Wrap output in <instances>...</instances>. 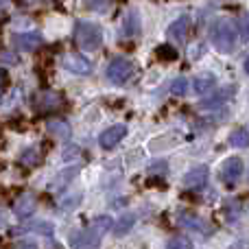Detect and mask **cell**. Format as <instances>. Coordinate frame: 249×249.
<instances>
[{
  "label": "cell",
  "mask_w": 249,
  "mask_h": 249,
  "mask_svg": "<svg viewBox=\"0 0 249 249\" xmlns=\"http://www.w3.org/2000/svg\"><path fill=\"white\" fill-rule=\"evenodd\" d=\"M179 225H184V228H188V230H195V232H210V228L206 225V221L199 219V216L193 214V212H181Z\"/></svg>",
  "instance_id": "obj_14"
},
{
  "label": "cell",
  "mask_w": 249,
  "mask_h": 249,
  "mask_svg": "<svg viewBox=\"0 0 249 249\" xmlns=\"http://www.w3.org/2000/svg\"><path fill=\"white\" fill-rule=\"evenodd\" d=\"M46 129H48V133H53V136H59V138L70 136V124L64 123V121H48Z\"/></svg>",
  "instance_id": "obj_18"
},
{
  "label": "cell",
  "mask_w": 249,
  "mask_h": 249,
  "mask_svg": "<svg viewBox=\"0 0 249 249\" xmlns=\"http://www.w3.org/2000/svg\"><path fill=\"white\" fill-rule=\"evenodd\" d=\"M140 29H142V20H140L138 9H129V11L123 16L121 35L123 37H138V35H140Z\"/></svg>",
  "instance_id": "obj_8"
},
{
  "label": "cell",
  "mask_w": 249,
  "mask_h": 249,
  "mask_svg": "<svg viewBox=\"0 0 249 249\" xmlns=\"http://www.w3.org/2000/svg\"><path fill=\"white\" fill-rule=\"evenodd\" d=\"M136 74V64L129 57H114L107 66V79L116 86H124Z\"/></svg>",
  "instance_id": "obj_4"
},
{
  "label": "cell",
  "mask_w": 249,
  "mask_h": 249,
  "mask_svg": "<svg viewBox=\"0 0 249 249\" xmlns=\"http://www.w3.org/2000/svg\"><path fill=\"white\" fill-rule=\"evenodd\" d=\"M9 4V0H0V9H4Z\"/></svg>",
  "instance_id": "obj_31"
},
{
  "label": "cell",
  "mask_w": 249,
  "mask_h": 249,
  "mask_svg": "<svg viewBox=\"0 0 249 249\" xmlns=\"http://www.w3.org/2000/svg\"><path fill=\"white\" fill-rule=\"evenodd\" d=\"M230 144L236 149H247L249 146V129H236L230 133Z\"/></svg>",
  "instance_id": "obj_16"
},
{
  "label": "cell",
  "mask_w": 249,
  "mask_h": 249,
  "mask_svg": "<svg viewBox=\"0 0 249 249\" xmlns=\"http://www.w3.org/2000/svg\"><path fill=\"white\" fill-rule=\"evenodd\" d=\"M232 88H230V90H225V92H219V94L216 96H212L210 101H201V107L203 109H210V107H216V105H223L225 101H228V96H232Z\"/></svg>",
  "instance_id": "obj_21"
},
{
  "label": "cell",
  "mask_w": 249,
  "mask_h": 249,
  "mask_svg": "<svg viewBox=\"0 0 249 249\" xmlns=\"http://www.w3.org/2000/svg\"><path fill=\"white\" fill-rule=\"evenodd\" d=\"M107 230H112V216H107V214L96 216L86 230L72 234V247L74 249H99L101 238L105 236Z\"/></svg>",
  "instance_id": "obj_1"
},
{
  "label": "cell",
  "mask_w": 249,
  "mask_h": 249,
  "mask_svg": "<svg viewBox=\"0 0 249 249\" xmlns=\"http://www.w3.org/2000/svg\"><path fill=\"white\" fill-rule=\"evenodd\" d=\"M133 223H136V216L133 214H124L121 219L116 221V228H114V232H116V236H123V234L129 232V228H133Z\"/></svg>",
  "instance_id": "obj_20"
},
{
  "label": "cell",
  "mask_w": 249,
  "mask_h": 249,
  "mask_svg": "<svg viewBox=\"0 0 249 249\" xmlns=\"http://www.w3.org/2000/svg\"><path fill=\"white\" fill-rule=\"evenodd\" d=\"M238 33H241L243 42H249V13H243L241 22H238Z\"/></svg>",
  "instance_id": "obj_26"
},
{
  "label": "cell",
  "mask_w": 249,
  "mask_h": 249,
  "mask_svg": "<svg viewBox=\"0 0 249 249\" xmlns=\"http://www.w3.org/2000/svg\"><path fill=\"white\" fill-rule=\"evenodd\" d=\"M208 177H210V171L206 166H195L184 175V186L188 190H199L208 184Z\"/></svg>",
  "instance_id": "obj_10"
},
{
  "label": "cell",
  "mask_w": 249,
  "mask_h": 249,
  "mask_svg": "<svg viewBox=\"0 0 249 249\" xmlns=\"http://www.w3.org/2000/svg\"><path fill=\"white\" fill-rule=\"evenodd\" d=\"M11 44L18 51H37L42 46V35L35 33V31H31V33H13Z\"/></svg>",
  "instance_id": "obj_9"
},
{
  "label": "cell",
  "mask_w": 249,
  "mask_h": 249,
  "mask_svg": "<svg viewBox=\"0 0 249 249\" xmlns=\"http://www.w3.org/2000/svg\"><path fill=\"white\" fill-rule=\"evenodd\" d=\"M155 57H158L160 61H175L177 59V51L173 46H168V44H164V46L155 48Z\"/></svg>",
  "instance_id": "obj_22"
},
{
  "label": "cell",
  "mask_w": 249,
  "mask_h": 249,
  "mask_svg": "<svg viewBox=\"0 0 249 249\" xmlns=\"http://www.w3.org/2000/svg\"><path fill=\"white\" fill-rule=\"evenodd\" d=\"M210 42L219 53L230 55L236 48V24L232 20H228V18L216 20L210 29Z\"/></svg>",
  "instance_id": "obj_2"
},
{
  "label": "cell",
  "mask_w": 249,
  "mask_h": 249,
  "mask_svg": "<svg viewBox=\"0 0 249 249\" xmlns=\"http://www.w3.org/2000/svg\"><path fill=\"white\" fill-rule=\"evenodd\" d=\"M81 199H83V195L77 193V190H74V193H68L59 199V208L61 210H74V208L81 203Z\"/></svg>",
  "instance_id": "obj_19"
},
{
  "label": "cell",
  "mask_w": 249,
  "mask_h": 249,
  "mask_svg": "<svg viewBox=\"0 0 249 249\" xmlns=\"http://www.w3.org/2000/svg\"><path fill=\"white\" fill-rule=\"evenodd\" d=\"M13 249H39V247H37V243H33V241H22V243H18Z\"/></svg>",
  "instance_id": "obj_28"
},
{
  "label": "cell",
  "mask_w": 249,
  "mask_h": 249,
  "mask_svg": "<svg viewBox=\"0 0 249 249\" xmlns=\"http://www.w3.org/2000/svg\"><path fill=\"white\" fill-rule=\"evenodd\" d=\"M214 86H216V79H214V74H210V72L199 74V77L195 79V92H197V94H208L210 90H214Z\"/></svg>",
  "instance_id": "obj_15"
},
{
  "label": "cell",
  "mask_w": 249,
  "mask_h": 249,
  "mask_svg": "<svg viewBox=\"0 0 249 249\" xmlns=\"http://www.w3.org/2000/svg\"><path fill=\"white\" fill-rule=\"evenodd\" d=\"M188 31H190V18L181 16V18H177L175 22H171V26H168V37L175 39L177 44H184L186 37H188Z\"/></svg>",
  "instance_id": "obj_12"
},
{
  "label": "cell",
  "mask_w": 249,
  "mask_h": 249,
  "mask_svg": "<svg viewBox=\"0 0 249 249\" xmlns=\"http://www.w3.org/2000/svg\"><path fill=\"white\" fill-rule=\"evenodd\" d=\"M168 90H171L173 96H184L186 92H188V81H186L184 77H179V79H175V81L171 83V88H168Z\"/></svg>",
  "instance_id": "obj_24"
},
{
  "label": "cell",
  "mask_w": 249,
  "mask_h": 249,
  "mask_svg": "<svg viewBox=\"0 0 249 249\" xmlns=\"http://www.w3.org/2000/svg\"><path fill=\"white\" fill-rule=\"evenodd\" d=\"M61 68L70 70L74 74H90L92 72V61L88 57H83L81 53H66L59 59Z\"/></svg>",
  "instance_id": "obj_5"
},
{
  "label": "cell",
  "mask_w": 249,
  "mask_h": 249,
  "mask_svg": "<svg viewBox=\"0 0 249 249\" xmlns=\"http://www.w3.org/2000/svg\"><path fill=\"white\" fill-rule=\"evenodd\" d=\"M35 208H37V199H35V195H29V193L22 195V197L13 203V212H16V216H20V219H29L35 212Z\"/></svg>",
  "instance_id": "obj_13"
},
{
  "label": "cell",
  "mask_w": 249,
  "mask_h": 249,
  "mask_svg": "<svg viewBox=\"0 0 249 249\" xmlns=\"http://www.w3.org/2000/svg\"><path fill=\"white\" fill-rule=\"evenodd\" d=\"M83 4H86L90 11H99V9H103L105 4H107V0H83Z\"/></svg>",
  "instance_id": "obj_27"
},
{
  "label": "cell",
  "mask_w": 249,
  "mask_h": 249,
  "mask_svg": "<svg viewBox=\"0 0 249 249\" xmlns=\"http://www.w3.org/2000/svg\"><path fill=\"white\" fill-rule=\"evenodd\" d=\"M241 175H243V160L241 158L232 155V158H228L221 164V179H223V184L228 186V188H234V186L238 184V179H241Z\"/></svg>",
  "instance_id": "obj_6"
},
{
  "label": "cell",
  "mask_w": 249,
  "mask_h": 249,
  "mask_svg": "<svg viewBox=\"0 0 249 249\" xmlns=\"http://www.w3.org/2000/svg\"><path fill=\"white\" fill-rule=\"evenodd\" d=\"M4 225H7V212L0 210V228H4Z\"/></svg>",
  "instance_id": "obj_30"
},
{
  "label": "cell",
  "mask_w": 249,
  "mask_h": 249,
  "mask_svg": "<svg viewBox=\"0 0 249 249\" xmlns=\"http://www.w3.org/2000/svg\"><path fill=\"white\" fill-rule=\"evenodd\" d=\"M245 72L249 74V57H247V59H245Z\"/></svg>",
  "instance_id": "obj_32"
},
{
  "label": "cell",
  "mask_w": 249,
  "mask_h": 249,
  "mask_svg": "<svg viewBox=\"0 0 249 249\" xmlns=\"http://www.w3.org/2000/svg\"><path fill=\"white\" fill-rule=\"evenodd\" d=\"M74 42L81 51H96L103 44V29L94 22L79 20L74 26Z\"/></svg>",
  "instance_id": "obj_3"
},
{
  "label": "cell",
  "mask_w": 249,
  "mask_h": 249,
  "mask_svg": "<svg viewBox=\"0 0 249 249\" xmlns=\"http://www.w3.org/2000/svg\"><path fill=\"white\" fill-rule=\"evenodd\" d=\"M39 160H42V153H39L35 146H31V149H24L22 151V155H20V164L22 166H37L39 164Z\"/></svg>",
  "instance_id": "obj_17"
},
{
  "label": "cell",
  "mask_w": 249,
  "mask_h": 249,
  "mask_svg": "<svg viewBox=\"0 0 249 249\" xmlns=\"http://www.w3.org/2000/svg\"><path fill=\"white\" fill-rule=\"evenodd\" d=\"M166 249H193V243H190V238H186V236H175L168 241Z\"/></svg>",
  "instance_id": "obj_25"
},
{
  "label": "cell",
  "mask_w": 249,
  "mask_h": 249,
  "mask_svg": "<svg viewBox=\"0 0 249 249\" xmlns=\"http://www.w3.org/2000/svg\"><path fill=\"white\" fill-rule=\"evenodd\" d=\"M18 232H39V234H48V236H51L53 225L51 223H29V225H24V228L16 230V234Z\"/></svg>",
  "instance_id": "obj_23"
},
{
  "label": "cell",
  "mask_w": 249,
  "mask_h": 249,
  "mask_svg": "<svg viewBox=\"0 0 249 249\" xmlns=\"http://www.w3.org/2000/svg\"><path fill=\"white\" fill-rule=\"evenodd\" d=\"M61 105H64V99H61L59 92L46 90L35 96V109H37L39 114H53V112H57V109H61Z\"/></svg>",
  "instance_id": "obj_7"
},
{
  "label": "cell",
  "mask_w": 249,
  "mask_h": 249,
  "mask_svg": "<svg viewBox=\"0 0 249 249\" xmlns=\"http://www.w3.org/2000/svg\"><path fill=\"white\" fill-rule=\"evenodd\" d=\"M7 88V72L0 70V96H2V90Z\"/></svg>",
  "instance_id": "obj_29"
},
{
  "label": "cell",
  "mask_w": 249,
  "mask_h": 249,
  "mask_svg": "<svg viewBox=\"0 0 249 249\" xmlns=\"http://www.w3.org/2000/svg\"><path fill=\"white\" fill-rule=\"evenodd\" d=\"M124 136H127V127L124 124H112L109 129H105L101 133V146L103 149H114Z\"/></svg>",
  "instance_id": "obj_11"
}]
</instances>
